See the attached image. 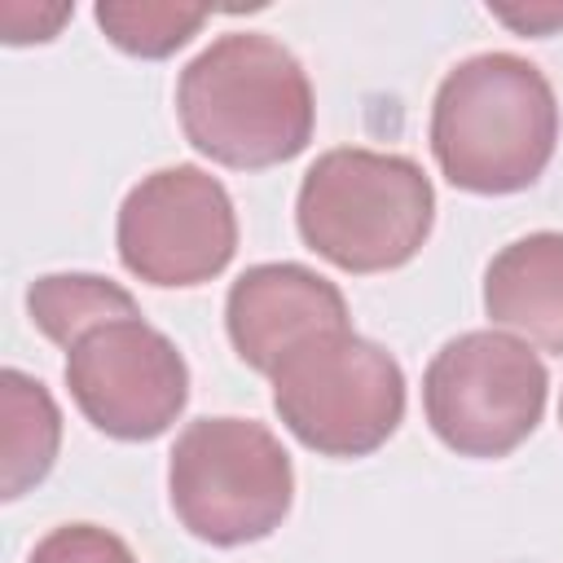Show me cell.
<instances>
[{"label": "cell", "instance_id": "cell-1", "mask_svg": "<svg viewBox=\"0 0 563 563\" xmlns=\"http://www.w3.org/2000/svg\"><path fill=\"white\" fill-rule=\"evenodd\" d=\"M185 141L220 167L264 172L308 150L317 101L299 57L264 31L211 40L176 79Z\"/></svg>", "mask_w": 563, "mask_h": 563}, {"label": "cell", "instance_id": "cell-2", "mask_svg": "<svg viewBox=\"0 0 563 563\" xmlns=\"http://www.w3.org/2000/svg\"><path fill=\"white\" fill-rule=\"evenodd\" d=\"M559 141V101L519 53L457 62L431 101V154L453 189L519 194L541 180Z\"/></svg>", "mask_w": 563, "mask_h": 563}, {"label": "cell", "instance_id": "cell-3", "mask_svg": "<svg viewBox=\"0 0 563 563\" xmlns=\"http://www.w3.org/2000/svg\"><path fill=\"white\" fill-rule=\"evenodd\" d=\"M435 220L431 176L365 145L325 150L299 185L295 224L308 251L343 273H387L409 264Z\"/></svg>", "mask_w": 563, "mask_h": 563}, {"label": "cell", "instance_id": "cell-4", "mask_svg": "<svg viewBox=\"0 0 563 563\" xmlns=\"http://www.w3.org/2000/svg\"><path fill=\"white\" fill-rule=\"evenodd\" d=\"M167 497L198 541L246 545L282 528L295 501V466L255 418H198L167 457Z\"/></svg>", "mask_w": 563, "mask_h": 563}, {"label": "cell", "instance_id": "cell-5", "mask_svg": "<svg viewBox=\"0 0 563 563\" xmlns=\"http://www.w3.org/2000/svg\"><path fill=\"white\" fill-rule=\"evenodd\" d=\"M282 427L321 457H365L405 418V374L396 356L356 330L317 334L273 374Z\"/></svg>", "mask_w": 563, "mask_h": 563}, {"label": "cell", "instance_id": "cell-6", "mask_svg": "<svg viewBox=\"0 0 563 563\" xmlns=\"http://www.w3.org/2000/svg\"><path fill=\"white\" fill-rule=\"evenodd\" d=\"M550 374L532 343L506 330L449 339L422 374V409L444 449L462 457L515 453L545 413Z\"/></svg>", "mask_w": 563, "mask_h": 563}, {"label": "cell", "instance_id": "cell-7", "mask_svg": "<svg viewBox=\"0 0 563 563\" xmlns=\"http://www.w3.org/2000/svg\"><path fill=\"white\" fill-rule=\"evenodd\" d=\"M114 242L132 277L150 286H202L238 251V211L211 172L176 163L128 189Z\"/></svg>", "mask_w": 563, "mask_h": 563}, {"label": "cell", "instance_id": "cell-8", "mask_svg": "<svg viewBox=\"0 0 563 563\" xmlns=\"http://www.w3.org/2000/svg\"><path fill=\"white\" fill-rule=\"evenodd\" d=\"M66 387L101 435L154 440L189 400V365L163 330L141 317H119L66 352Z\"/></svg>", "mask_w": 563, "mask_h": 563}, {"label": "cell", "instance_id": "cell-9", "mask_svg": "<svg viewBox=\"0 0 563 563\" xmlns=\"http://www.w3.org/2000/svg\"><path fill=\"white\" fill-rule=\"evenodd\" d=\"M224 330L233 352L251 369L273 374L308 339L352 330V325H347V299L330 277L312 273L308 264L277 260V264L246 268L229 286Z\"/></svg>", "mask_w": 563, "mask_h": 563}, {"label": "cell", "instance_id": "cell-10", "mask_svg": "<svg viewBox=\"0 0 563 563\" xmlns=\"http://www.w3.org/2000/svg\"><path fill=\"white\" fill-rule=\"evenodd\" d=\"M484 312L541 352H563V233H528L484 268Z\"/></svg>", "mask_w": 563, "mask_h": 563}, {"label": "cell", "instance_id": "cell-11", "mask_svg": "<svg viewBox=\"0 0 563 563\" xmlns=\"http://www.w3.org/2000/svg\"><path fill=\"white\" fill-rule=\"evenodd\" d=\"M62 449V409L53 391L22 374L0 369V497L18 501L48 479Z\"/></svg>", "mask_w": 563, "mask_h": 563}, {"label": "cell", "instance_id": "cell-12", "mask_svg": "<svg viewBox=\"0 0 563 563\" xmlns=\"http://www.w3.org/2000/svg\"><path fill=\"white\" fill-rule=\"evenodd\" d=\"M26 312L44 339L57 347H75L88 330L119 321V317H141L136 299L97 273H48L26 286Z\"/></svg>", "mask_w": 563, "mask_h": 563}, {"label": "cell", "instance_id": "cell-13", "mask_svg": "<svg viewBox=\"0 0 563 563\" xmlns=\"http://www.w3.org/2000/svg\"><path fill=\"white\" fill-rule=\"evenodd\" d=\"M92 13H97V26L106 31V40L132 57H172L211 18L207 9L158 4V0H141V4L136 0H101Z\"/></svg>", "mask_w": 563, "mask_h": 563}, {"label": "cell", "instance_id": "cell-14", "mask_svg": "<svg viewBox=\"0 0 563 563\" xmlns=\"http://www.w3.org/2000/svg\"><path fill=\"white\" fill-rule=\"evenodd\" d=\"M26 563H136L123 537L97 523H62L44 541H35Z\"/></svg>", "mask_w": 563, "mask_h": 563}, {"label": "cell", "instance_id": "cell-15", "mask_svg": "<svg viewBox=\"0 0 563 563\" xmlns=\"http://www.w3.org/2000/svg\"><path fill=\"white\" fill-rule=\"evenodd\" d=\"M70 4H22V0H4L0 4V26H4V44H44L62 31V22L70 18Z\"/></svg>", "mask_w": 563, "mask_h": 563}, {"label": "cell", "instance_id": "cell-16", "mask_svg": "<svg viewBox=\"0 0 563 563\" xmlns=\"http://www.w3.org/2000/svg\"><path fill=\"white\" fill-rule=\"evenodd\" d=\"M497 22H506L519 35H554L563 26V4H528V9H493Z\"/></svg>", "mask_w": 563, "mask_h": 563}, {"label": "cell", "instance_id": "cell-17", "mask_svg": "<svg viewBox=\"0 0 563 563\" xmlns=\"http://www.w3.org/2000/svg\"><path fill=\"white\" fill-rule=\"evenodd\" d=\"M559 422H563V396H559Z\"/></svg>", "mask_w": 563, "mask_h": 563}]
</instances>
